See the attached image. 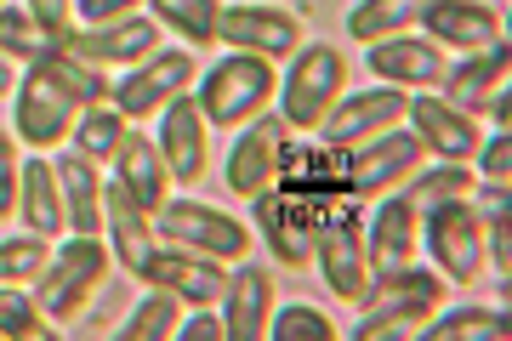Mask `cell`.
Listing matches in <instances>:
<instances>
[{
  "label": "cell",
  "instance_id": "f546056e",
  "mask_svg": "<svg viewBox=\"0 0 512 341\" xmlns=\"http://www.w3.org/2000/svg\"><path fill=\"white\" fill-rule=\"evenodd\" d=\"M131 131V120L120 114L114 103H97V108H86L80 120H74V131H69V143H74V154H86L92 165H114V154H120V137Z\"/></svg>",
  "mask_w": 512,
  "mask_h": 341
},
{
  "label": "cell",
  "instance_id": "7402d4cb",
  "mask_svg": "<svg viewBox=\"0 0 512 341\" xmlns=\"http://www.w3.org/2000/svg\"><path fill=\"white\" fill-rule=\"evenodd\" d=\"M404 120L416 126V137L439 160H456V165H473L478 154V126H473V114H461V108H450L444 97H410V108H404Z\"/></svg>",
  "mask_w": 512,
  "mask_h": 341
},
{
  "label": "cell",
  "instance_id": "ab89813d",
  "mask_svg": "<svg viewBox=\"0 0 512 341\" xmlns=\"http://www.w3.org/2000/svg\"><path fill=\"white\" fill-rule=\"evenodd\" d=\"M473 160H478V182H507V171H512V131L484 137Z\"/></svg>",
  "mask_w": 512,
  "mask_h": 341
},
{
  "label": "cell",
  "instance_id": "f35d334b",
  "mask_svg": "<svg viewBox=\"0 0 512 341\" xmlns=\"http://www.w3.org/2000/svg\"><path fill=\"white\" fill-rule=\"evenodd\" d=\"M23 12L35 18V29L46 35V46H69V35H74V0H23Z\"/></svg>",
  "mask_w": 512,
  "mask_h": 341
},
{
  "label": "cell",
  "instance_id": "d6986e66",
  "mask_svg": "<svg viewBox=\"0 0 512 341\" xmlns=\"http://www.w3.org/2000/svg\"><path fill=\"white\" fill-rule=\"evenodd\" d=\"M365 63L376 74H382L387 86H399V91H427V86H439L444 69H450V57H444V46H433L427 35H387L376 40L365 52Z\"/></svg>",
  "mask_w": 512,
  "mask_h": 341
},
{
  "label": "cell",
  "instance_id": "ee69618b",
  "mask_svg": "<svg viewBox=\"0 0 512 341\" xmlns=\"http://www.w3.org/2000/svg\"><path fill=\"white\" fill-rule=\"evenodd\" d=\"M484 114H490L495 126L507 131V120H512V97H507V86H495L490 91V103H484Z\"/></svg>",
  "mask_w": 512,
  "mask_h": 341
},
{
  "label": "cell",
  "instance_id": "1f68e13d",
  "mask_svg": "<svg viewBox=\"0 0 512 341\" xmlns=\"http://www.w3.org/2000/svg\"><path fill=\"white\" fill-rule=\"evenodd\" d=\"M416 18H421V0H359L348 12V35L376 46V40H387V35H404Z\"/></svg>",
  "mask_w": 512,
  "mask_h": 341
},
{
  "label": "cell",
  "instance_id": "d4e9b609",
  "mask_svg": "<svg viewBox=\"0 0 512 341\" xmlns=\"http://www.w3.org/2000/svg\"><path fill=\"white\" fill-rule=\"evenodd\" d=\"M114 182H120V188H126V194L137 199L148 216L171 199V171H165L154 137H143V131H126V137H120V154H114Z\"/></svg>",
  "mask_w": 512,
  "mask_h": 341
},
{
  "label": "cell",
  "instance_id": "2e32d148",
  "mask_svg": "<svg viewBox=\"0 0 512 341\" xmlns=\"http://www.w3.org/2000/svg\"><path fill=\"white\" fill-rule=\"evenodd\" d=\"M154 148H160L165 171H171V182H200L205 177V114L200 103H194V91H177L171 103L160 108V137H154Z\"/></svg>",
  "mask_w": 512,
  "mask_h": 341
},
{
  "label": "cell",
  "instance_id": "ac0fdd59",
  "mask_svg": "<svg viewBox=\"0 0 512 341\" xmlns=\"http://www.w3.org/2000/svg\"><path fill=\"white\" fill-rule=\"evenodd\" d=\"M69 52L86 57L92 69H109V63L137 69L148 52H160V23L143 18V12L114 18V23H92V29H74V35H69Z\"/></svg>",
  "mask_w": 512,
  "mask_h": 341
},
{
  "label": "cell",
  "instance_id": "7a4b0ae2",
  "mask_svg": "<svg viewBox=\"0 0 512 341\" xmlns=\"http://www.w3.org/2000/svg\"><path fill=\"white\" fill-rule=\"evenodd\" d=\"M274 91H279L274 63H262V57H251V52H234V57H222V63H211V69L200 74L194 103H200L205 126L239 131L274 103Z\"/></svg>",
  "mask_w": 512,
  "mask_h": 341
},
{
  "label": "cell",
  "instance_id": "f1b7e54d",
  "mask_svg": "<svg viewBox=\"0 0 512 341\" xmlns=\"http://www.w3.org/2000/svg\"><path fill=\"white\" fill-rule=\"evenodd\" d=\"M512 319H507V307L495 313V307H456V313H433V319L421 324L416 336L421 341H507Z\"/></svg>",
  "mask_w": 512,
  "mask_h": 341
},
{
  "label": "cell",
  "instance_id": "52a82bcc",
  "mask_svg": "<svg viewBox=\"0 0 512 341\" xmlns=\"http://www.w3.org/2000/svg\"><path fill=\"white\" fill-rule=\"evenodd\" d=\"M80 114H86V108L74 103V97H63V91H57L40 69H29L18 80V91H12V137L29 143L35 154L69 143V131H74Z\"/></svg>",
  "mask_w": 512,
  "mask_h": 341
},
{
  "label": "cell",
  "instance_id": "ba28073f",
  "mask_svg": "<svg viewBox=\"0 0 512 341\" xmlns=\"http://www.w3.org/2000/svg\"><path fill=\"white\" fill-rule=\"evenodd\" d=\"M194 52H183V46H160V52H148L137 69L114 86V97L109 103L126 114V120H148V114H160L177 91H188L194 86Z\"/></svg>",
  "mask_w": 512,
  "mask_h": 341
},
{
  "label": "cell",
  "instance_id": "d6a6232c",
  "mask_svg": "<svg viewBox=\"0 0 512 341\" xmlns=\"http://www.w3.org/2000/svg\"><path fill=\"white\" fill-rule=\"evenodd\" d=\"M473 171L467 165H456V160H444V165H433V171H410L404 177V199H410V211H433V205H444V199H461V194H473Z\"/></svg>",
  "mask_w": 512,
  "mask_h": 341
},
{
  "label": "cell",
  "instance_id": "d590c367",
  "mask_svg": "<svg viewBox=\"0 0 512 341\" xmlns=\"http://www.w3.org/2000/svg\"><path fill=\"white\" fill-rule=\"evenodd\" d=\"M0 336H6V341L52 336V324H46L40 302H35V296H29L23 285H0Z\"/></svg>",
  "mask_w": 512,
  "mask_h": 341
},
{
  "label": "cell",
  "instance_id": "60d3db41",
  "mask_svg": "<svg viewBox=\"0 0 512 341\" xmlns=\"http://www.w3.org/2000/svg\"><path fill=\"white\" fill-rule=\"evenodd\" d=\"M18 171H23L18 137H6V131H0V222L18 211Z\"/></svg>",
  "mask_w": 512,
  "mask_h": 341
},
{
  "label": "cell",
  "instance_id": "44dd1931",
  "mask_svg": "<svg viewBox=\"0 0 512 341\" xmlns=\"http://www.w3.org/2000/svg\"><path fill=\"white\" fill-rule=\"evenodd\" d=\"M251 211H256V228H262V239H268L274 262H285V268H308L313 262V239H319V222L308 216V205L279 199L274 188H268V194L251 199Z\"/></svg>",
  "mask_w": 512,
  "mask_h": 341
},
{
  "label": "cell",
  "instance_id": "f6af8a7d",
  "mask_svg": "<svg viewBox=\"0 0 512 341\" xmlns=\"http://www.w3.org/2000/svg\"><path fill=\"white\" fill-rule=\"evenodd\" d=\"M12 91H18V74H12V63H6V57H0V97H12Z\"/></svg>",
  "mask_w": 512,
  "mask_h": 341
},
{
  "label": "cell",
  "instance_id": "9a60e30c",
  "mask_svg": "<svg viewBox=\"0 0 512 341\" xmlns=\"http://www.w3.org/2000/svg\"><path fill=\"white\" fill-rule=\"evenodd\" d=\"M416 245H421V216L410 211L404 194H382L376 199V216L365 228V262L376 279H393L416 262Z\"/></svg>",
  "mask_w": 512,
  "mask_h": 341
},
{
  "label": "cell",
  "instance_id": "277c9868",
  "mask_svg": "<svg viewBox=\"0 0 512 341\" xmlns=\"http://www.w3.org/2000/svg\"><path fill=\"white\" fill-rule=\"evenodd\" d=\"M103 279H109V245L97 234H69L35 279V302L46 319H74L103 290Z\"/></svg>",
  "mask_w": 512,
  "mask_h": 341
},
{
  "label": "cell",
  "instance_id": "4316f807",
  "mask_svg": "<svg viewBox=\"0 0 512 341\" xmlns=\"http://www.w3.org/2000/svg\"><path fill=\"white\" fill-rule=\"evenodd\" d=\"M18 216H23V228H29V234H40V239L69 234L63 194H57V171L46 165V154L23 160V171H18Z\"/></svg>",
  "mask_w": 512,
  "mask_h": 341
},
{
  "label": "cell",
  "instance_id": "b9f144b4",
  "mask_svg": "<svg viewBox=\"0 0 512 341\" xmlns=\"http://www.w3.org/2000/svg\"><path fill=\"white\" fill-rule=\"evenodd\" d=\"M143 0H74V29H92V23H114V18H131Z\"/></svg>",
  "mask_w": 512,
  "mask_h": 341
},
{
  "label": "cell",
  "instance_id": "8d00e7d4",
  "mask_svg": "<svg viewBox=\"0 0 512 341\" xmlns=\"http://www.w3.org/2000/svg\"><path fill=\"white\" fill-rule=\"evenodd\" d=\"M268 336L274 341H330L336 336V324L308 302H291V307H274V319H268Z\"/></svg>",
  "mask_w": 512,
  "mask_h": 341
},
{
  "label": "cell",
  "instance_id": "3957f363",
  "mask_svg": "<svg viewBox=\"0 0 512 341\" xmlns=\"http://www.w3.org/2000/svg\"><path fill=\"white\" fill-rule=\"evenodd\" d=\"M348 91V57L336 46H296V57L285 63V80H279V120L291 131H319L330 108L342 103Z\"/></svg>",
  "mask_w": 512,
  "mask_h": 341
},
{
  "label": "cell",
  "instance_id": "8992f818",
  "mask_svg": "<svg viewBox=\"0 0 512 341\" xmlns=\"http://www.w3.org/2000/svg\"><path fill=\"white\" fill-rule=\"evenodd\" d=\"M154 234H165L171 245H183V251L217 256V262H239V256L251 251L245 222H234L217 205H200V199H165L160 211H154Z\"/></svg>",
  "mask_w": 512,
  "mask_h": 341
},
{
  "label": "cell",
  "instance_id": "4dcf8cb0",
  "mask_svg": "<svg viewBox=\"0 0 512 341\" xmlns=\"http://www.w3.org/2000/svg\"><path fill=\"white\" fill-rule=\"evenodd\" d=\"M154 6V23L183 35L188 46H211L222 23V0H148Z\"/></svg>",
  "mask_w": 512,
  "mask_h": 341
},
{
  "label": "cell",
  "instance_id": "603a6c76",
  "mask_svg": "<svg viewBox=\"0 0 512 341\" xmlns=\"http://www.w3.org/2000/svg\"><path fill=\"white\" fill-rule=\"evenodd\" d=\"M103 234H109V256L126 273H137L154 256V216L120 182H103Z\"/></svg>",
  "mask_w": 512,
  "mask_h": 341
},
{
  "label": "cell",
  "instance_id": "7c38bea8",
  "mask_svg": "<svg viewBox=\"0 0 512 341\" xmlns=\"http://www.w3.org/2000/svg\"><path fill=\"white\" fill-rule=\"evenodd\" d=\"M404 108H410V97H404L399 86L342 91V103H336L325 120H319V131H325L330 148H359V143H370V137H382V131L399 126Z\"/></svg>",
  "mask_w": 512,
  "mask_h": 341
},
{
  "label": "cell",
  "instance_id": "ffe728a7",
  "mask_svg": "<svg viewBox=\"0 0 512 341\" xmlns=\"http://www.w3.org/2000/svg\"><path fill=\"white\" fill-rule=\"evenodd\" d=\"M222 296H228V307H222L228 341L268 336V319H274V268H268V262H245V256H239V268L228 273Z\"/></svg>",
  "mask_w": 512,
  "mask_h": 341
},
{
  "label": "cell",
  "instance_id": "4fadbf2b",
  "mask_svg": "<svg viewBox=\"0 0 512 341\" xmlns=\"http://www.w3.org/2000/svg\"><path fill=\"white\" fill-rule=\"evenodd\" d=\"M421 154H427V143H421L416 131H399V126L382 131V137L359 143V160H353V171H348V188L359 199L393 194V188H404L410 171H421Z\"/></svg>",
  "mask_w": 512,
  "mask_h": 341
},
{
  "label": "cell",
  "instance_id": "8fae6325",
  "mask_svg": "<svg viewBox=\"0 0 512 341\" xmlns=\"http://www.w3.org/2000/svg\"><path fill=\"white\" fill-rule=\"evenodd\" d=\"M313 262H319V273H325V285L336 302H365L370 285H376V273H370L365 262V234L353 228L348 216H330V222H319V239H313Z\"/></svg>",
  "mask_w": 512,
  "mask_h": 341
},
{
  "label": "cell",
  "instance_id": "74e56055",
  "mask_svg": "<svg viewBox=\"0 0 512 341\" xmlns=\"http://www.w3.org/2000/svg\"><path fill=\"white\" fill-rule=\"evenodd\" d=\"M46 52V35L35 29V18L23 12V6H0V57L12 63H35V57Z\"/></svg>",
  "mask_w": 512,
  "mask_h": 341
},
{
  "label": "cell",
  "instance_id": "5b68a950",
  "mask_svg": "<svg viewBox=\"0 0 512 341\" xmlns=\"http://www.w3.org/2000/svg\"><path fill=\"white\" fill-rule=\"evenodd\" d=\"M421 245L433 256V268L444 273V285H473L484 273V222H478L473 194L421 211Z\"/></svg>",
  "mask_w": 512,
  "mask_h": 341
},
{
  "label": "cell",
  "instance_id": "30bf717a",
  "mask_svg": "<svg viewBox=\"0 0 512 341\" xmlns=\"http://www.w3.org/2000/svg\"><path fill=\"white\" fill-rule=\"evenodd\" d=\"M217 40H228L234 52H251L262 63H291L302 46V18L279 12V6H228L217 23Z\"/></svg>",
  "mask_w": 512,
  "mask_h": 341
},
{
  "label": "cell",
  "instance_id": "e575fe53",
  "mask_svg": "<svg viewBox=\"0 0 512 341\" xmlns=\"http://www.w3.org/2000/svg\"><path fill=\"white\" fill-rule=\"evenodd\" d=\"M46 245H52V239H40V234L0 239V285H35L40 273H46V262H52Z\"/></svg>",
  "mask_w": 512,
  "mask_h": 341
},
{
  "label": "cell",
  "instance_id": "83f0119b",
  "mask_svg": "<svg viewBox=\"0 0 512 341\" xmlns=\"http://www.w3.org/2000/svg\"><path fill=\"white\" fill-rule=\"evenodd\" d=\"M29 69H40L57 91H63V97H74L80 108H97V103H109V97H114V86L103 80V69H92L86 57H74L69 46H46Z\"/></svg>",
  "mask_w": 512,
  "mask_h": 341
},
{
  "label": "cell",
  "instance_id": "484cf974",
  "mask_svg": "<svg viewBox=\"0 0 512 341\" xmlns=\"http://www.w3.org/2000/svg\"><path fill=\"white\" fill-rule=\"evenodd\" d=\"M57 194H63V216H69V234H103V171L86 154H57Z\"/></svg>",
  "mask_w": 512,
  "mask_h": 341
},
{
  "label": "cell",
  "instance_id": "9c48e42d",
  "mask_svg": "<svg viewBox=\"0 0 512 341\" xmlns=\"http://www.w3.org/2000/svg\"><path fill=\"white\" fill-rule=\"evenodd\" d=\"M285 120H274L268 108L256 114L251 126H239L234 148H228V194L234 199H256V194H268L279 182V160H285Z\"/></svg>",
  "mask_w": 512,
  "mask_h": 341
},
{
  "label": "cell",
  "instance_id": "bcb514c9",
  "mask_svg": "<svg viewBox=\"0 0 512 341\" xmlns=\"http://www.w3.org/2000/svg\"><path fill=\"white\" fill-rule=\"evenodd\" d=\"M0 6H6V0H0Z\"/></svg>",
  "mask_w": 512,
  "mask_h": 341
},
{
  "label": "cell",
  "instance_id": "6da1fadb",
  "mask_svg": "<svg viewBox=\"0 0 512 341\" xmlns=\"http://www.w3.org/2000/svg\"><path fill=\"white\" fill-rule=\"evenodd\" d=\"M359 307H365V319L353 324V341H410L444 307V273H421L410 262L393 279H376Z\"/></svg>",
  "mask_w": 512,
  "mask_h": 341
},
{
  "label": "cell",
  "instance_id": "5bb4252c",
  "mask_svg": "<svg viewBox=\"0 0 512 341\" xmlns=\"http://www.w3.org/2000/svg\"><path fill=\"white\" fill-rule=\"evenodd\" d=\"M137 279L154 290H171V296H183L188 307H211L222 296V285H228V273H222L217 256H200V251H183V245H154V256H148L143 268H137Z\"/></svg>",
  "mask_w": 512,
  "mask_h": 341
},
{
  "label": "cell",
  "instance_id": "836d02e7",
  "mask_svg": "<svg viewBox=\"0 0 512 341\" xmlns=\"http://www.w3.org/2000/svg\"><path fill=\"white\" fill-rule=\"evenodd\" d=\"M177 319H183V296L154 290V296L137 302V313L120 324V341H171L177 336Z\"/></svg>",
  "mask_w": 512,
  "mask_h": 341
},
{
  "label": "cell",
  "instance_id": "cb8c5ba5",
  "mask_svg": "<svg viewBox=\"0 0 512 341\" xmlns=\"http://www.w3.org/2000/svg\"><path fill=\"white\" fill-rule=\"evenodd\" d=\"M507 35L495 40V46H484V52H467L456 63V69H444V103L461 108V114H484V103H490V91L495 86H507Z\"/></svg>",
  "mask_w": 512,
  "mask_h": 341
},
{
  "label": "cell",
  "instance_id": "e0dca14e",
  "mask_svg": "<svg viewBox=\"0 0 512 341\" xmlns=\"http://www.w3.org/2000/svg\"><path fill=\"white\" fill-rule=\"evenodd\" d=\"M421 35L444 46V52H484L501 40V18H495L484 0H421Z\"/></svg>",
  "mask_w": 512,
  "mask_h": 341
},
{
  "label": "cell",
  "instance_id": "7bdbcfd3",
  "mask_svg": "<svg viewBox=\"0 0 512 341\" xmlns=\"http://www.w3.org/2000/svg\"><path fill=\"white\" fill-rule=\"evenodd\" d=\"M177 341H228L217 313H194V319H177Z\"/></svg>",
  "mask_w": 512,
  "mask_h": 341
}]
</instances>
